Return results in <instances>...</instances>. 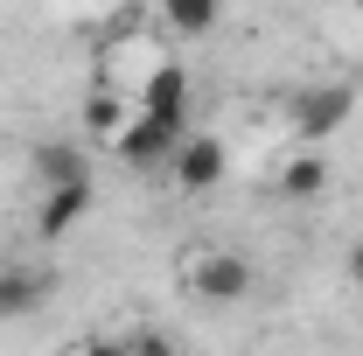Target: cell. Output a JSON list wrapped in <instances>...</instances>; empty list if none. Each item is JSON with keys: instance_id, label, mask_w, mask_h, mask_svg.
Segmentation results:
<instances>
[{"instance_id": "1", "label": "cell", "mask_w": 363, "mask_h": 356, "mask_svg": "<svg viewBox=\"0 0 363 356\" xmlns=\"http://www.w3.org/2000/svg\"><path fill=\"white\" fill-rule=\"evenodd\" d=\"M259 287V266L245 259V252H189V294L196 301H210V308H238L245 294Z\"/></svg>"}, {"instance_id": "2", "label": "cell", "mask_w": 363, "mask_h": 356, "mask_svg": "<svg viewBox=\"0 0 363 356\" xmlns=\"http://www.w3.org/2000/svg\"><path fill=\"white\" fill-rule=\"evenodd\" d=\"M350 112H357V91H350V84H315V91H301V98L286 105L301 147H321L335 126H350Z\"/></svg>"}, {"instance_id": "3", "label": "cell", "mask_w": 363, "mask_h": 356, "mask_svg": "<svg viewBox=\"0 0 363 356\" xmlns=\"http://www.w3.org/2000/svg\"><path fill=\"white\" fill-rule=\"evenodd\" d=\"M182 140H189V126L140 112V119H126V126H119V154H126L133 168H161V161H175V147H182Z\"/></svg>"}, {"instance_id": "4", "label": "cell", "mask_w": 363, "mask_h": 356, "mask_svg": "<svg viewBox=\"0 0 363 356\" xmlns=\"http://www.w3.org/2000/svg\"><path fill=\"white\" fill-rule=\"evenodd\" d=\"M168 175H175L182 189H196V196H203V189H217V182H224V140L189 133V140L175 147V161H168Z\"/></svg>"}, {"instance_id": "5", "label": "cell", "mask_w": 363, "mask_h": 356, "mask_svg": "<svg viewBox=\"0 0 363 356\" xmlns=\"http://www.w3.org/2000/svg\"><path fill=\"white\" fill-rule=\"evenodd\" d=\"M43 301H49V272L43 266H21L14 259V266L0 272V321H28Z\"/></svg>"}, {"instance_id": "6", "label": "cell", "mask_w": 363, "mask_h": 356, "mask_svg": "<svg viewBox=\"0 0 363 356\" xmlns=\"http://www.w3.org/2000/svg\"><path fill=\"white\" fill-rule=\"evenodd\" d=\"M35 175H43V189H70V182H91V161L70 140H35Z\"/></svg>"}, {"instance_id": "7", "label": "cell", "mask_w": 363, "mask_h": 356, "mask_svg": "<svg viewBox=\"0 0 363 356\" xmlns=\"http://www.w3.org/2000/svg\"><path fill=\"white\" fill-rule=\"evenodd\" d=\"M91 210V182H70V189H43V217H35V230L43 238H63L70 223H84Z\"/></svg>"}, {"instance_id": "8", "label": "cell", "mask_w": 363, "mask_h": 356, "mask_svg": "<svg viewBox=\"0 0 363 356\" xmlns=\"http://www.w3.org/2000/svg\"><path fill=\"white\" fill-rule=\"evenodd\" d=\"M140 112H154V119H175V126L189 119V77H182L175 63L147 77V98H140Z\"/></svg>"}, {"instance_id": "9", "label": "cell", "mask_w": 363, "mask_h": 356, "mask_svg": "<svg viewBox=\"0 0 363 356\" xmlns=\"http://www.w3.org/2000/svg\"><path fill=\"white\" fill-rule=\"evenodd\" d=\"M279 189H286L294 203H315L321 189H328V161H321L315 147H301V154H294V161L279 168Z\"/></svg>"}, {"instance_id": "10", "label": "cell", "mask_w": 363, "mask_h": 356, "mask_svg": "<svg viewBox=\"0 0 363 356\" xmlns=\"http://www.w3.org/2000/svg\"><path fill=\"white\" fill-rule=\"evenodd\" d=\"M217 14H224V0H161V21H168L175 35H210Z\"/></svg>"}, {"instance_id": "11", "label": "cell", "mask_w": 363, "mask_h": 356, "mask_svg": "<svg viewBox=\"0 0 363 356\" xmlns=\"http://www.w3.org/2000/svg\"><path fill=\"white\" fill-rule=\"evenodd\" d=\"M126 356H182L168 335H154V328H140V335H126Z\"/></svg>"}, {"instance_id": "12", "label": "cell", "mask_w": 363, "mask_h": 356, "mask_svg": "<svg viewBox=\"0 0 363 356\" xmlns=\"http://www.w3.org/2000/svg\"><path fill=\"white\" fill-rule=\"evenodd\" d=\"M77 356H126V335H98V343H84Z\"/></svg>"}, {"instance_id": "13", "label": "cell", "mask_w": 363, "mask_h": 356, "mask_svg": "<svg viewBox=\"0 0 363 356\" xmlns=\"http://www.w3.org/2000/svg\"><path fill=\"white\" fill-rule=\"evenodd\" d=\"M350 279H357V287H363V245H357V252H350Z\"/></svg>"}]
</instances>
